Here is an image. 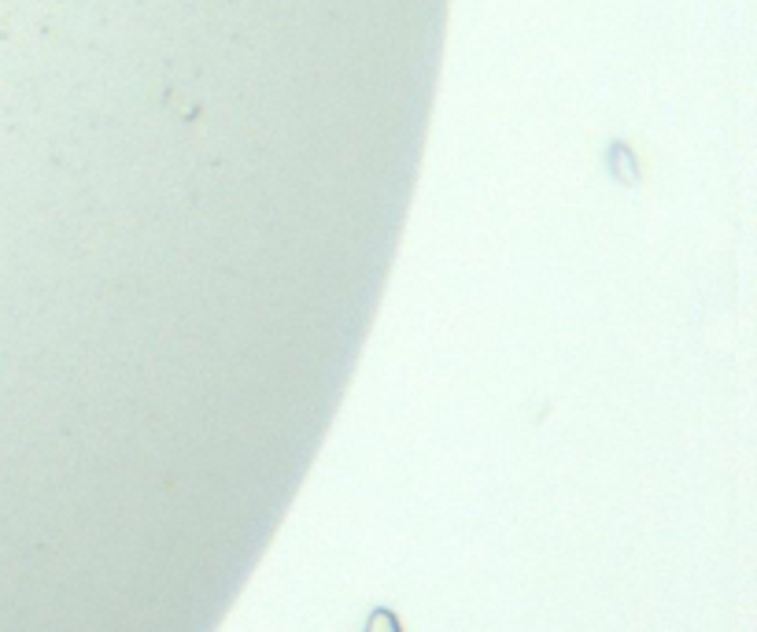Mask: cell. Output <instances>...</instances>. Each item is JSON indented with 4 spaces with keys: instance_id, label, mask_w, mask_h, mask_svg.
<instances>
[{
    "instance_id": "6da1fadb",
    "label": "cell",
    "mask_w": 757,
    "mask_h": 632,
    "mask_svg": "<svg viewBox=\"0 0 757 632\" xmlns=\"http://www.w3.org/2000/svg\"><path fill=\"white\" fill-rule=\"evenodd\" d=\"M366 632H404V629H399V622L388 611H377L370 618V625H366Z\"/></svg>"
}]
</instances>
